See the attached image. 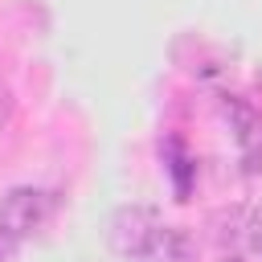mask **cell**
I'll list each match as a JSON object with an SVG mask.
<instances>
[{
  "mask_svg": "<svg viewBox=\"0 0 262 262\" xmlns=\"http://www.w3.org/2000/svg\"><path fill=\"white\" fill-rule=\"evenodd\" d=\"M106 242L127 262H188V237L180 229H168L160 213L143 205H127L111 217Z\"/></svg>",
  "mask_w": 262,
  "mask_h": 262,
  "instance_id": "1",
  "label": "cell"
},
{
  "mask_svg": "<svg viewBox=\"0 0 262 262\" xmlns=\"http://www.w3.org/2000/svg\"><path fill=\"white\" fill-rule=\"evenodd\" d=\"M53 209H57V196L49 188H33V184L8 188L0 196V246L12 250L20 242H29L37 229L49 225Z\"/></svg>",
  "mask_w": 262,
  "mask_h": 262,
  "instance_id": "2",
  "label": "cell"
},
{
  "mask_svg": "<svg viewBox=\"0 0 262 262\" xmlns=\"http://www.w3.org/2000/svg\"><path fill=\"white\" fill-rule=\"evenodd\" d=\"M225 115H229V131H233L246 172H258L262 168V111H254L237 98H225Z\"/></svg>",
  "mask_w": 262,
  "mask_h": 262,
  "instance_id": "3",
  "label": "cell"
},
{
  "mask_svg": "<svg viewBox=\"0 0 262 262\" xmlns=\"http://www.w3.org/2000/svg\"><path fill=\"white\" fill-rule=\"evenodd\" d=\"M168 151H172L168 172L176 176V192H180V201H184V192H188V156H184V147H180V143H168Z\"/></svg>",
  "mask_w": 262,
  "mask_h": 262,
  "instance_id": "4",
  "label": "cell"
},
{
  "mask_svg": "<svg viewBox=\"0 0 262 262\" xmlns=\"http://www.w3.org/2000/svg\"><path fill=\"white\" fill-rule=\"evenodd\" d=\"M242 233H246V250L254 254V258H262V205L246 217V225H242Z\"/></svg>",
  "mask_w": 262,
  "mask_h": 262,
  "instance_id": "5",
  "label": "cell"
},
{
  "mask_svg": "<svg viewBox=\"0 0 262 262\" xmlns=\"http://www.w3.org/2000/svg\"><path fill=\"white\" fill-rule=\"evenodd\" d=\"M8 115H12V94H8V82L0 78V127L8 123Z\"/></svg>",
  "mask_w": 262,
  "mask_h": 262,
  "instance_id": "6",
  "label": "cell"
}]
</instances>
